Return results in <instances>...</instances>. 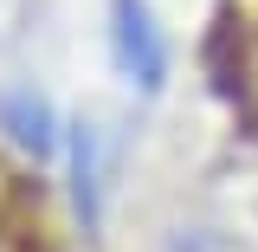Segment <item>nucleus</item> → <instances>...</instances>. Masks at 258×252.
I'll return each instance as SVG.
<instances>
[{"label":"nucleus","mask_w":258,"mask_h":252,"mask_svg":"<svg viewBox=\"0 0 258 252\" xmlns=\"http://www.w3.org/2000/svg\"><path fill=\"white\" fill-rule=\"evenodd\" d=\"M103 52L129 97H161L174 78V32L155 13V0H110L103 7Z\"/></svg>","instance_id":"1"},{"label":"nucleus","mask_w":258,"mask_h":252,"mask_svg":"<svg viewBox=\"0 0 258 252\" xmlns=\"http://www.w3.org/2000/svg\"><path fill=\"white\" fill-rule=\"evenodd\" d=\"M64 123H71V117H58L45 91H32V84L0 91V129H7V142H13L20 156H32V162L64 156Z\"/></svg>","instance_id":"2"}]
</instances>
